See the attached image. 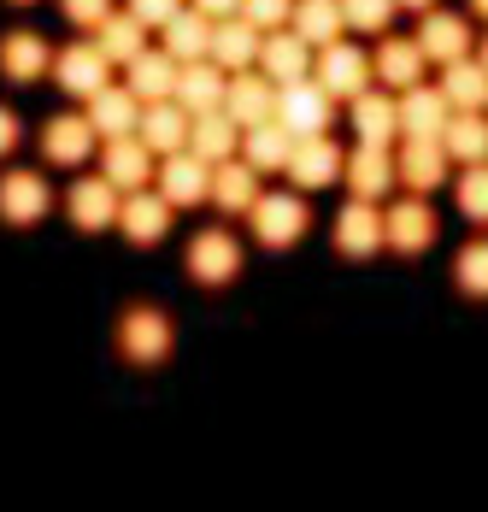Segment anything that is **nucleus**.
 I'll use <instances>...</instances> for the list:
<instances>
[{"label":"nucleus","mask_w":488,"mask_h":512,"mask_svg":"<svg viewBox=\"0 0 488 512\" xmlns=\"http://www.w3.org/2000/svg\"><path fill=\"white\" fill-rule=\"evenodd\" d=\"M112 342H118V354L130 359V365H165V359H171V348H177V330H171V318H165L159 307L136 301V307L118 312Z\"/></svg>","instance_id":"nucleus-1"},{"label":"nucleus","mask_w":488,"mask_h":512,"mask_svg":"<svg viewBox=\"0 0 488 512\" xmlns=\"http://www.w3.org/2000/svg\"><path fill=\"white\" fill-rule=\"evenodd\" d=\"M247 230H253L259 248H294L312 230V212H306V201L294 189H265L259 206L247 212Z\"/></svg>","instance_id":"nucleus-2"},{"label":"nucleus","mask_w":488,"mask_h":512,"mask_svg":"<svg viewBox=\"0 0 488 512\" xmlns=\"http://www.w3.org/2000/svg\"><path fill=\"white\" fill-rule=\"evenodd\" d=\"M330 118H336V95H330L318 77H300V83H283V89H277V124L289 130L294 142L330 136Z\"/></svg>","instance_id":"nucleus-3"},{"label":"nucleus","mask_w":488,"mask_h":512,"mask_svg":"<svg viewBox=\"0 0 488 512\" xmlns=\"http://www.w3.org/2000/svg\"><path fill=\"white\" fill-rule=\"evenodd\" d=\"M53 83L77 101H95L100 89H112V59L95 42H71V48L53 53Z\"/></svg>","instance_id":"nucleus-4"},{"label":"nucleus","mask_w":488,"mask_h":512,"mask_svg":"<svg viewBox=\"0 0 488 512\" xmlns=\"http://www.w3.org/2000/svg\"><path fill=\"white\" fill-rule=\"evenodd\" d=\"M312 77L336 95V101H359L365 89H371V77H377V65H371V53H359L353 42H336V48H318V65H312Z\"/></svg>","instance_id":"nucleus-5"},{"label":"nucleus","mask_w":488,"mask_h":512,"mask_svg":"<svg viewBox=\"0 0 488 512\" xmlns=\"http://www.w3.org/2000/svg\"><path fill=\"white\" fill-rule=\"evenodd\" d=\"M183 265H189V277H195L200 289H224L242 271V242L230 230H200L195 242H189V254H183Z\"/></svg>","instance_id":"nucleus-6"},{"label":"nucleus","mask_w":488,"mask_h":512,"mask_svg":"<svg viewBox=\"0 0 488 512\" xmlns=\"http://www.w3.org/2000/svg\"><path fill=\"white\" fill-rule=\"evenodd\" d=\"M65 218L77 224V230H118V218H124V195L106 183V177H77L71 189H65Z\"/></svg>","instance_id":"nucleus-7"},{"label":"nucleus","mask_w":488,"mask_h":512,"mask_svg":"<svg viewBox=\"0 0 488 512\" xmlns=\"http://www.w3.org/2000/svg\"><path fill=\"white\" fill-rule=\"evenodd\" d=\"M100 177L118 189V195H142L153 189V154H147L142 136H118V142H100Z\"/></svg>","instance_id":"nucleus-8"},{"label":"nucleus","mask_w":488,"mask_h":512,"mask_svg":"<svg viewBox=\"0 0 488 512\" xmlns=\"http://www.w3.org/2000/svg\"><path fill=\"white\" fill-rule=\"evenodd\" d=\"M447 148H441V136H406L400 142V154H394V171H400V183L412 189V195H430L447 183Z\"/></svg>","instance_id":"nucleus-9"},{"label":"nucleus","mask_w":488,"mask_h":512,"mask_svg":"<svg viewBox=\"0 0 488 512\" xmlns=\"http://www.w3.org/2000/svg\"><path fill=\"white\" fill-rule=\"evenodd\" d=\"M48 206H53V189L42 171H24V165L0 171V218L6 224H36V218H48Z\"/></svg>","instance_id":"nucleus-10"},{"label":"nucleus","mask_w":488,"mask_h":512,"mask_svg":"<svg viewBox=\"0 0 488 512\" xmlns=\"http://www.w3.org/2000/svg\"><path fill=\"white\" fill-rule=\"evenodd\" d=\"M224 112L242 124V130H259V124H277V83L253 65V71H236L230 77V95H224Z\"/></svg>","instance_id":"nucleus-11"},{"label":"nucleus","mask_w":488,"mask_h":512,"mask_svg":"<svg viewBox=\"0 0 488 512\" xmlns=\"http://www.w3.org/2000/svg\"><path fill=\"white\" fill-rule=\"evenodd\" d=\"M377 248H389V224L371 201H347L336 212V254L347 259H371Z\"/></svg>","instance_id":"nucleus-12"},{"label":"nucleus","mask_w":488,"mask_h":512,"mask_svg":"<svg viewBox=\"0 0 488 512\" xmlns=\"http://www.w3.org/2000/svg\"><path fill=\"white\" fill-rule=\"evenodd\" d=\"M153 189L171 206H200V201H212V165L200 154H171V159H159Z\"/></svg>","instance_id":"nucleus-13"},{"label":"nucleus","mask_w":488,"mask_h":512,"mask_svg":"<svg viewBox=\"0 0 488 512\" xmlns=\"http://www.w3.org/2000/svg\"><path fill=\"white\" fill-rule=\"evenodd\" d=\"M100 148L95 124H89V112H53L48 124H42V154L53 165H83V159Z\"/></svg>","instance_id":"nucleus-14"},{"label":"nucleus","mask_w":488,"mask_h":512,"mask_svg":"<svg viewBox=\"0 0 488 512\" xmlns=\"http://www.w3.org/2000/svg\"><path fill=\"white\" fill-rule=\"evenodd\" d=\"M383 224H389V254H424L430 242H436V212L424 195H406V201H394L383 212Z\"/></svg>","instance_id":"nucleus-15"},{"label":"nucleus","mask_w":488,"mask_h":512,"mask_svg":"<svg viewBox=\"0 0 488 512\" xmlns=\"http://www.w3.org/2000/svg\"><path fill=\"white\" fill-rule=\"evenodd\" d=\"M342 165H347V154L330 136H306V142H294L289 183L294 189H330V183H342Z\"/></svg>","instance_id":"nucleus-16"},{"label":"nucleus","mask_w":488,"mask_h":512,"mask_svg":"<svg viewBox=\"0 0 488 512\" xmlns=\"http://www.w3.org/2000/svg\"><path fill=\"white\" fill-rule=\"evenodd\" d=\"M347 118H353L359 148H389L400 136V101H389V89H365L359 101H347Z\"/></svg>","instance_id":"nucleus-17"},{"label":"nucleus","mask_w":488,"mask_h":512,"mask_svg":"<svg viewBox=\"0 0 488 512\" xmlns=\"http://www.w3.org/2000/svg\"><path fill=\"white\" fill-rule=\"evenodd\" d=\"M171 212L177 206L165 201L159 189H142V195H124V218H118V230L136 242V248H159L165 236H171Z\"/></svg>","instance_id":"nucleus-18"},{"label":"nucleus","mask_w":488,"mask_h":512,"mask_svg":"<svg viewBox=\"0 0 488 512\" xmlns=\"http://www.w3.org/2000/svg\"><path fill=\"white\" fill-rule=\"evenodd\" d=\"M342 183L353 189V201H383L394 183H400V171H394V159H389V148H353L347 154V165H342Z\"/></svg>","instance_id":"nucleus-19"},{"label":"nucleus","mask_w":488,"mask_h":512,"mask_svg":"<svg viewBox=\"0 0 488 512\" xmlns=\"http://www.w3.org/2000/svg\"><path fill=\"white\" fill-rule=\"evenodd\" d=\"M418 48L424 59H436V65H459V59H471V24L459 18V12H424V24H418Z\"/></svg>","instance_id":"nucleus-20"},{"label":"nucleus","mask_w":488,"mask_h":512,"mask_svg":"<svg viewBox=\"0 0 488 512\" xmlns=\"http://www.w3.org/2000/svg\"><path fill=\"white\" fill-rule=\"evenodd\" d=\"M189 124H195V118L177 101H153L142 112V130H136V136L147 142L153 159H171V154H189Z\"/></svg>","instance_id":"nucleus-21"},{"label":"nucleus","mask_w":488,"mask_h":512,"mask_svg":"<svg viewBox=\"0 0 488 512\" xmlns=\"http://www.w3.org/2000/svg\"><path fill=\"white\" fill-rule=\"evenodd\" d=\"M0 77L6 83H36V77H53V53L36 30H6L0 36Z\"/></svg>","instance_id":"nucleus-22"},{"label":"nucleus","mask_w":488,"mask_h":512,"mask_svg":"<svg viewBox=\"0 0 488 512\" xmlns=\"http://www.w3.org/2000/svg\"><path fill=\"white\" fill-rule=\"evenodd\" d=\"M224 95H230V71H224V65H212V59L183 65V77H177V106H183L189 118L224 112Z\"/></svg>","instance_id":"nucleus-23"},{"label":"nucleus","mask_w":488,"mask_h":512,"mask_svg":"<svg viewBox=\"0 0 488 512\" xmlns=\"http://www.w3.org/2000/svg\"><path fill=\"white\" fill-rule=\"evenodd\" d=\"M83 112H89V124H95L100 142H118V136H136V130H142V112H147V106L136 101L130 89H118V83H112V89H100Z\"/></svg>","instance_id":"nucleus-24"},{"label":"nucleus","mask_w":488,"mask_h":512,"mask_svg":"<svg viewBox=\"0 0 488 512\" xmlns=\"http://www.w3.org/2000/svg\"><path fill=\"white\" fill-rule=\"evenodd\" d=\"M312 42H300L294 30H271L265 36V48H259V71L283 89V83H300V77H312Z\"/></svg>","instance_id":"nucleus-25"},{"label":"nucleus","mask_w":488,"mask_h":512,"mask_svg":"<svg viewBox=\"0 0 488 512\" xmlns=\"http://www.w3.org/2000/svg\"><path fill=\"white\" fill-rule=\"evenodd\" d=\"M124 71H130V83H124V89H130L142 106L177 101V77H183V65H177L165 48H147L142 59H136V65H124Z\"/></svg>","instance_id":"nucleus-26"},{"label":"nucleus","mask_w":488,"mask_h":512,"mask_svg":"<svg viewBox=\"0 0 488 512\" xmlns=\"http://www.w3.org/2000/svg\"><path fill=\"white\" fill-rule=\"evenodd\" d=\"M242 124L230 112H200L189 124V154H200L206 165H224V159H242Z\"/></svg>","instance_id":"nucleus-27"},{"label":"nucleus","mask_w":488,"mask_h":512,"mask_svg":"<svg viewBox=\"0 0 488 512\" xmlns=\"http://www.w3.org/2000/svg\"><path fill=\"white\" fill-rule=\"evenodd\" d=\"M259 48H265V30L247 24V18H224V24L212 30V65H224L230 77H236V71H253V65H259Z\"/></svg>","instance_id":"nucleus-28"},{"label":"nucleus","mask_w":488,"mask_h":512,"mask_svg":"<svg viewBox=\"0 0 488 512\" xmlns=\"http://www.w3.org/2000/svg\"><path fill=\"white\" fill-rule=\"evenodd\" d=\"M453 124V106L441 89H400V136H447Z\"/></svg>","instance_id":"nucleus-29"},{"label":"nucleus","mask_w":488,"mask_h":512,"mask_svg":"<svg viewBox=\"0 0 488 512\" xmlns=\"http://www.w3.org/2000/svg\"><path fill=\"white\" fill-rule=\"evenodd\" d=\"M212 30H218V24H212L206 12H195V6H189V12H177V18L159 30V36H165L159 48L171 53L177 65H200V59H212Z\"/></svg>","instance_id":"nucleus-30"},{"label":"nucleus","mask_w":488,"mask_h":512,"mask_svg":"<svg viewBox=\"0 0 488 512\" xmlns=\"http://www.w3.org/2000/svg\"><path fill=\"white\" fill-rule=\"evenodd\" d=\"M371 65H377V77L389 83V89H418L424 83V48H418V36H389L383 48L371 53Z\"/></svg>","instance_id":"nucleus-31"},{"label":"nucleus","mask_w":488,"mask_h":512,"mask_svg":"<svg viewBox=\"0 0 488 512\" xmlns=\"http://www.w3.org/2000/svg\"><path fill=\"white\" fill-rule=\"evenodd\" d=\"M259 171L247 165V159H224V165H212V206L218 212H253L259 206Z\"/></svg>","instance_id":"nucleus-32"},{"label":"nucleus","mask_w":488,"mask_h":512,"mask_svg":"<svg viewBox=\"0 0 488 512\" xmlns=\"http://www.w3.org/2000/svg\"><path fill=\"white\" fill-rule=\"evenodd\" d=\"M441 95L453 112H488V65L483 59H459V65H441Z\"/></svg>","instance_id":"nucleus-33"},{"label":"nucleus","mask_w":488,"mask_h":512,"mask_svg":"<svg viewBox=\"0 0 488 512\" xmlns=\"http://www.w3.org/2000/svg\"><path fill=\"white\" fill-rule=\"evenodd\" d=\"M347 30L342 0H294V36L312 42V48H336Z\"/></svg>","instance_id":"nucleus-34"},{"label":"nucleus","mask_w":488,"mask_h":512,"mask_svg":"<svg viewBox=\"0 0 488 512\" xmlns=\"http://www.w3.org/2000/svg\"><path fill=\"white\" fill-rule=\"evenodd\" d=\"M95 48L112 59V65H136L147 53V24L136 18V12H112L106 24L95 30Z\"/></svg>","instance_id":"nucleus-35"},{"label":"nucleus","mask_w":488,"mask_h":512,"mask_svg":"<svg viewBox=\"0 0 488 512\" xmlns=\"http://www.w3.org/2000/svg\"><path fill=\"white\" fill-rule=\"evenodd\" d=\"M441 148H447V159H459V165H488V112H453Z\"/></svg>","instance_id":"nucleus-36"},{"label":"nucleus","mask_w":488,"mask_h":512,"mask_svg":"<svg viewBox=\"0 0 488 512\" xmlns=\"http://www.w3.org/2000/svg\"><path fill=\"white\" fill-rule=\"evenodd\" d=\"M242 159L265 177V171H289L294 159V136L283 130V124H259V130H247L242 136Z\"/></svg>","instance_id":"nucleus-37"},{"label":"nucleus","mask_w":488,"mask_h":512,"mask_svg":"<svg viewBox=\"0 0 488 512\" xmlns=\"http://www.w3.org/2000/svg\"><path fill=\"white\" fill-rule=\"evenodd\" d=\"M453 283H459V295H471V301H488V236L465 242V248L453 254Z\"/></svg>","instance_id":"nucleus-38"},{"label":"nucleus","mask_w":488,"mask_h":512,"mask_svg":"<svg viewBox=\"0 0 488 512\" xmlns=\"http://www.w3.org/2000/svg\"><path fill=\"white\" fill-rule=\"evenodd\" d=\"M342 12H347V30H365V36H383L394 24V0H342Z\"/></svg>","instance_id":"nucleus-39"},{"label":"nucleus","mask_w":488,"mask_h":512,"mask_svg":"<svg viewBox=\"0 0 488 512\" xmlns=\"http://www.w3.org/2000/svg\"><path fill=\"white\" fill-rule=\"evenodd\" d=\"M453 195H459V212L465 218L488 224V165H465V177L453 183Z\"/></svg>","instance_id":"nucleus-40"},{"label":"nucleus","mask_w":488,"mask_h":512,"mask_svg":"<svg viewBox=\"0 0 488 512\" xmlns=\"http://www.w3.org/2000/svg\"><path fill=\"white\" fill-rule=\"evenodd\" d=\"M242 18H247V24H259V30L271 36V30L294 24V0H242Z\"/></svg>","instance_id":"nucleus-41"},{"label":"nucleus","mask_w":488,"mask_h":512,"mask_svg":"<svg viewBox=\"0 0 488 512\" xmlns=\"http://www.w3.org/2000/svg\"><path fill=\"white\" fill-rule=\"evenodd\" d=\"M124 12H136V18H142L147 30H153V24H159V30H165V24H171V18H177V12H189V0H130V6H124Z\"/></svg>","instance_id":"nucleus-42"},{"label":"nucleus","mask_w":488,"mask_h":512,"mask_svg":"<svg viewBox=\"0 0 488 512\" xmlns=\"http://www.w3.org/2000/svg\"><path fill=\"white\" fill-rule=\"evenodd\" d=\"M59 12H65L71 24H83V30H100V24L112 18V0H59Z\"/></svg>","instance_id":"nucleus-43"},{"label":"nucleus","mask_w":488,"mask_h":512,"mask_svg":"<svg viewBox=\"0 0 488 512\" xmlns=\"http://www.w3.org/2000/svg\"><path fill=\"white\" fill-rule=\"evenodd\" d=\"M18 142H24V124H18V112H12V106H0V159L12 154Z\"/></svg>","instance_id":"nucleus-44"},{"label":"nucleus","mask_w":488,"mask_h":512,"mask_svg":"<svg viewBox=\"0 0 488 512\" xmlns=\"http://www.w3.org/2000/svg\"><path fill=\"white\" fill-rule=\"evenodd\" d=\"M195 12H206L212 24H224V18H242V0H189Z\"/></svg>","instance_id":"nucleus-45"},{"label":"nucleus","mask_w":488,"mask_h":512,"mask_svg":"<svg viewBox=\"0 0 488 512\" xmlns=\"http://www.w3.org/2000/svg\"><path fill=\"white\" fill-rule=\"evenodd\" d=\"M394 6H406V12H436V0H394Z\"/></svg>","instance_id":"nucleus-46"},{"label":"nucleus","mask_w":488,"mask_h":512,"mask_svg":"<svg viewBox=\"0 0 488 512\" xmlns=\"http://www.w3.org/2000/svg\"><path fill=\"white\" fill-rule=\"evenodd\" d=\"M471 12H483V18H488V0H471Z\"/></svg>","instance_id":"nucleus-47"},{"label":"nucleus","mask_w":488,"mask_h":512,"mask_svg":"<svg viewBox=\"0 0 488 512\" xmlns=\"http://www.w3.org/2000/svg\"><path fill=\"white\" fill-rule=\"evenodd\" d=\"M477 59H483V65H488V36H483V53H477Z\"/></svg>","instance_id":"nucleus-48"},{"label":"nucleus","mask_w":488,"mask_h":512,"mask_svg":"<svg viewBox=\"0 0 488 512\" xmlns=\"http://www.w3.org/2000/svg\"><path fill=\"white\" fill-rule=\"evenodd\" d=\"M12 6H36V0H12Z\"/></svg>","instance_id":"nucleus-49"}]
</instances>
